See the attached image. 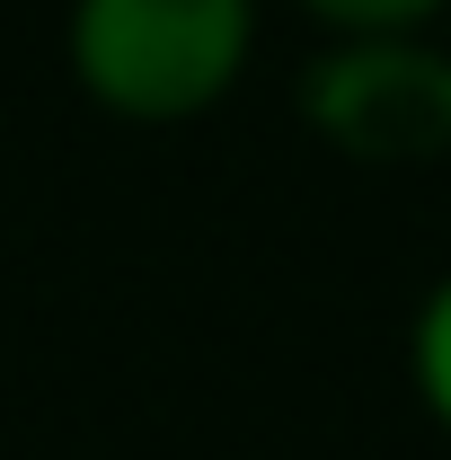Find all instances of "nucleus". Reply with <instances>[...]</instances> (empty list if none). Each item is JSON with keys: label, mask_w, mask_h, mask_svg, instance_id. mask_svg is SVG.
<instances>
[{"label": "nucleus", "mask_w": 451, "mask_h": 460, "mask_svg": "<svg viewBox=\"0 0 451 460\" xmlns=\"http://www.w3.org/2000/svg\"><path fill=\"white\" fill-rule=\"evenodd\" d=\"M257 36H266V0H71L62 9L71 89L142 133L213 115L248 80Z\"/></svg>", "instance_id": "1"}, {"label": "nucleus", "mask_w": 451, "mask_h": 460, "mask_svg": "<svg viewBox=\"0 0 451 460\" xmlns=\"http://www.w3.org/2000/svg\"><path fill=\"white\" fill-rule=\"evenodd\" d=\"M292 107L319 151L354 169L451 160V45L443 36H328L301 62Z\"/></svg>", "instance_id": "2"}, {"label": "nucleus", "mask_w": 451, "mask_h": 460, "mask_svg": "<svg viewBox=\"0 0 451 460\" xmlns=\"http://www.w3.org/2000/svg\"><path fill=\"white\" fill-rule=\"evenodd\" d=\"M407 381H416V407L434 416V434L451 443V275L407 319Z\"/></svg>", "instance_id": "3"}, {"label": "nucleus", "mask_w": 451, "mask_h": 460, "mask_svg": "<svg viewBox=\"0 0 451 460\" xmlns=\"http://www.w3.org/2000/svg\"><path fill=\"white\" fill-rule=\"evenodd\" d=\"M319 36H434L451 0H292Z\"/></svg>", "instance_id": "4"}]
</instances>
